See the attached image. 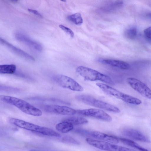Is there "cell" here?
Segmentation results:
<instances>
[{
	"label": "cell",
	"mask_w": 151,
	"mask_h": 151,
	"mask_svg": "<svg viewBox=\"0 0 151 151\" xmlns=\"http://www.w3.org/2000/svg\"><path fill=\"white\" fill-rule=\"evenodd\" d=\"M0 99L2 101L14 106L27 114L37 116L42 115L41 110L22 99L6 95H1Z\"/></svg>",
	"instance_id": "6da1fadb"
},
{
	"label": "cell",
	"mask_w": 151,
	"mask_h": 151,
	"mask_svg": "<svg viewBox=\"0 0 151 151\" xmlns=\"http://www.w3.org/2000/svg\"><path fill=\"white\" fill-rule=\"evenodd\" d=\"M8 122L20 128L42 135L59 137L60 134L53 130L47 127L40 126L24 120L14 118H9Z\"/></svg>",
	"instance_id": "7a4b0ae2"
},
{
	"label": "cell",
	"mask_w": 151,
	"mask_h": 151,
	"mask_svg": "<svg viewBox=\"0 0 151 151\" xmlns=\"http://www.w3.org/2000/svg\"><path fill=\"white\" fill-rule=\"evenodd\" d=\"M76 70L86 80L91 81L99 80L111 85L114 84L113 81L109 76L92 68L80 66L76 68Z\"/></svg>",
	"instance_id": "3957f363"
},
{
	"label": "cell",
	"mask_w": 151,
	"mask_h": 151,
	"mask_svg": "<svg viewBox=\"0 0 151 151\" xmlns=\"http://www.w3.org/2000/svg\"><path fill=\"white\" fill-rule=\"evenodd\" d=\"M78 101L86 104L116 113L120 112V109L111 104L99 100L89 95H78L75 96Z\"/></svg>",
	"instance_id": "277c9868"
},
{
	"label": "cell",
	"mask_w": 151,
	"mask_h": 151,
	"mask_svg": "<svg viewBox=\"0 0 151 151\" xmlns=\"http://www.w3.org/2000/svg\"><path fill=\"white\" fill-rule=\"evenodd\" d=\"M86 141L89 145L100 150L106 151H136L126 147L101 140L87 138Z\"/></svg>",
	"instance_id": "5b68a950"
},
{
	"label": "cell",
	"mask_w": 151,
	"mask_h": 151,
	"mask_svg": "<svg viewBox=\"0 0 151 151\" xmlns=\"http://www.w3.org/2000/svg\"><path fill=\"white\" fill-rule=\"evenodd\" d=\"M96 85L106 93L113 96L127 103L131 104L134 101V97L120 91L106 84L97 83Z\"/></svg>",
	"instance_id": "8992f818"
},
{
	"label": "cell",
	"mask_w": 151,
	"mask_h": 151,
	"mask_svg": "<svg viewBox=\"0 0 151 151\" xmlns=\"http://www.w3.org/2000/svg\"><path fill=\"white\" fill-rule=\"evenodd\" d=\"M127 81L134 90L143 97L151 100V89L146 84L134 78H128Z\"/></svg>",
	"instance_id": "52a82bcc"
},
{
	"label": "cell",
	"mask_w": 151,
	"mask_h": 151,
	"mask_svg": "<svg viewBox=\"0 0 151 151\" xmlns=\"http://www.w3.org/2000/svg\"><path fill=\"white\" fill-rule=\"evenodd\" d=\"M57 82L62 87L71 90L82 91L83 88L72 78L63 75H58L55 77Z\"/></svg>",
	"instance_id": "ba28073f"
},
{
	"label": "cell",
	"mask_w": 151,
	"mask_h": 151,
	"mask_svg": "<svg viewBox=\"0 0 151 151\" xmlns=\"http://www.w3.org/2000/svg\"><path fill=\"white\" fill-rule=\"evenodd\" d=\"M76 113L108 122H110L112 120V118L109 115L103 111L99 109L91 108L76 110Z\"/></svg>",
	"instance_id": "9c48e42d"
},
{
	"label": "cell",
	"mask_w": 151,
	"mask_h": 151,
	"mask_svg": "<svg viewBox=\"0 0 151 151\" xmlns=\"http://www.w3.org/2000/svg\"><path fill=\"white\" fill-rule=\"evenodd\" d=\"M43 109L48 113L60 115H72L76 114V110L68 106L58 105H46L44 106Z\"/></svg>",
	"instance_id": "30bf717a"
},
{
	"label": "cell",
	"mask_w": 151,
	"mask_h": 151,
	"mask_svg": "<svg viewBox=\"0 0 151 151\" xmlns=\"http://www.w3.org/2000/svg\"><path fill=\"white\" fill-rule=\"evenodd\" d=\"M15 36L17 40L27 45L35 50L38 51H41L42 50V47L40 43L31 39L26 35L18 32L16 33Z\"/></svg>",
	"instance_id": "8fae6325"
},
{
	"label": "cell",
	"mask_w": 151,
	"mask_h": 151,
	"mask_svg": "<svg viewBox=\"0 0 151 151\" xmlns=\"http://www.w3.org/2000/svg\"><path fill=\"white\" fill-rule=\"evenodd\" d=\"M123 134L129 138L137 141L149 142V138L139 131L133 129L129 128L124 129Z\"/></svg>",
	"instance_id": "7c38bea8"
},
{
	"label": "cell",
	"mask_w": 151,
	"mask_h": 151,
	"mask_svg": "<svg viewBox=\"0 0 151 151\" xmlns=\"http://www.w3.org/2000/svg\"><path fill=\"white\" fill-rule=\"evenodd\" d=\"M89 135L93 138L111 143L116 144L119 142L118 138L98 131L90 132Z\"/></svg>",
	"instance_id": "4fadbf2b"
},
{
	"label": "cell",
	"mask_w": 151,
	"mask_h": 151,
	"mask_svg": "<svg viewBox=\"0 0 151 151\" xmlns=\"http://www.w3.org/2000/svg\"><path fill=\"white\" fill-rule=\"evenodd\" d=\"M0 42L2 44L7 47L12 51L23 58L29 60H34V58L31 55L14 46L4 39L1 38Z\"/></svg>",
	"instance_id": "5bb4252c"
},
{
	"label": "cell",
	"mask_w": 151,
	"mask_h": 151,
	"mask_svg": "<svg viewBox=\"0 0 151 151\" xmlns=\"http://www.w3.org/2000/svg\"><path fill=\"white\" fill-rule=\"evenodd\" d=\"M99 61L122 69L127 70L130 67V65L128 63L122 60L107 59L100 60Z\"/></svg>",
	"instance_id": "9a60e30c"
},
{
	"label": "cell",
	"mask_w": 151,
	"mask_h": 151,
	"mask_svg": "<svg viewBox=\"0 0 151 151\" xmlns=\"http://www.w3.org/2000/svg\"><path fill=\"white\" fill-rule=\"evenodd\" d=\"M55 128L58 132L65 133L73 130V125L70 123L62 121L56 125Z\"/></svg>",
	"instance_id": "2e32d148"
},
{
	"label": "cell",
	"mask_w": 151,
	"mask_h": 151,
	"mask_svg": "<svg viewBox=\"0 0 151 151\" xmlns=\"http://www.w3.org/2000/svg\"><path fill=\"white\" fill-rule=\"evenodd\" d=\"M118 138L119 141L127 145L134 148L140 151H148L132 140L124 138Z\"/></svg>",
	"instance_id": "e0dca14e"
},
{
	"label": "cell",
	"mask_w": 151,
	"mask_h": 151,
	"mask_svg": "<svg viewBox=\"0 0 151 151\" xmlns=\"http://www.w3.org/2000/svg\"><path fill=\"white\" fill-rule=\"evenodd\" d=\"M73 125H81L87 123L88 121L85 118L80 116H71L63 120Z\"/></svg>",
	"instance_id": "ac0fdd59"
},
{
	"label": "cell",
	"mask_w": 151,
	"mask_h": 151,
	"mask_svg": "<svg viewBox=\"0 0 151 151\" xmlns=\"http://www.w3.org/2000/svg\"><path fill=\"white\" fill-rule=\"evenodd\" d=\"M16 69V65L13 64L0 65V73L3 74H13Z\"/></svg>",
	"instance_id": "d6986e66"
},
{
	"label": "cell",
	"mask_w": 151,
	"mask_h": 151,
	"mask_svg": "<svg viewBox=\"0 0 151 151\" xmlns=\"http://www.w3.org/2000/svg\"><path fill=\"white\" fill-rule=\"evenodd\" d=\"M68 20L74 24L78 25H81L83 22V19L81 14L77 12L70 15L68 17Z\"/></svg>",
	"instance_id": "ffe728a7"
},
{
	"label": "cell",
	"mask_w": 151,
	"mask_h": 151,
	"mask_svg": "<svg viewBox=\"0 0 151 151\" xmlns=\"http://www.w3.org/2000/svg\"><path fill=\"white\" fill-rule=\"evenodd\" d=\"M137 30L135 27H131L127 29L125 32V35L128 38L134 40L136 37L137 35Z\"/></svg>",
	"instance_id": "44dd1931"
},
{
	"label": "cell",
	"mask_w": 151,
	"mask_h": 151,
	"mask_svg": "<svg viewBox=\"0 0 151 151\" xmlns=\"http://www.w3.org/2000/svg\"><path fill=\"white\" fill-rule=\"evenodd\" d=\"M144 32L146 39L151 44V26L145 29Z\"/></svg>",
	"instance_id": "7402d4cb"
},
{
	"label": "cell",
	"mask_w": 151,
	"mask_h": 151,
	"mask_svg": "<svg viewBox=\"0 0 151 151\" xmlns=\"http://www.w3.org/2000/svg\"><path fill=\"white\" fill-rule=\"evenodd\" d=\"M59 27L62 30L69 35L70 37L73 38L74 37V33L70 28L61 24L60 25Z\"/></svg>",
	"instance_id": "603a6c76"
},
{
	"label": "cell",
	"mask_w": 151,
	"mask_h": 151,
	"mask_svg": "<svg viewBox=\"0 0 151 151\" xmlns=\"http://www.w3.org/2000/svg\"><path fill=\"white\" fill-rule=\"evenodd\" d=\"M28 10L29 12L33 13L40 17H42V15L39 12L36 10L31 9H28Z\"/></svg>",
	"instance_id": "cb8c5ba5"
},
{
	"label": "cell",
	"mask_w": 151,
	"mask_h": 151,
	"mask_svg": "<svg viewBox=\"0 0 151 151\" xmlns=\"http://www.w3.org/2000/svg\"><path fill=\"white\" fill-rule=\"evenodd\" d=\"M147 16L151 18V13H149L147 14Z\"/></svg>",
	"instance_id": "d4e9b609"
},
{
	"label": "cell",
	"mask_w": 151,
	"mask_h": 151,
	"mask_svg": "<svg viewBox=\"0 0 151 151\" xmlns=\"http://www.w3.org/2000/svg\"><path fill=\"white\" fill-rule=\"evenodd\" d=\"M34 151V150H31V151Z\"/></svg>",
	"instance_id": "484cf974"
}]
</instances>
